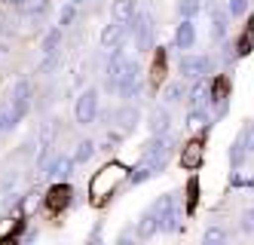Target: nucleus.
Segmentation results:
<instances>
[{
    "mask_svg": "<svg viewBox=\"0 0 254 245\" xmlns=\"http://www.w3.org/2000/svg\"><path fill=\"white\" fill-rule=\"evenodd\" d=\"M239 227H242L245 233H254V209H245V212H242V218H239Z\"/></svg>",
    "mask_w": 254,
    "mask_h": 245,
    "instance_id": "cd10ccee",
    "label": "nucleus"
},
{
    "mask_svg": "<svg viewBox=\"0 0 254 245\" xmlns=\"http://www.w3.org/2000/svg\"><path fill=\"white\" fill-rule=\"evenodd\" d=\"M169 147H172V132H169V135H153L147 144H144V160H153V163H162V165H166Z\"/></svg>",
    "mask_w": 254,
    "mask_h": 245,
    "instance_id": "423d86ee",
    "label": "nucleus"
},
{
    "mask_svg": "<svg viewBox=\"0 0 254 245\" xmlns=\"http://www.w3.org/2000/svg\"><path fill=\"white\" fill-rule=\"evenodd\" d=\"M126 28H129V34H135V43L141 52L150 49V43H153V18L150 15H132V22Z\"/></svg>",
    "mask_w": 254,
    "mask_h": 245,
    "instance_id": "f03ea898",
    "label": "nucleus"
},
{
    "mask_svg": "<svg viewBox=\"0 0 254 245\" xmlns=\"http://www.w3.org/2000/svg\"><path fill=\"white\" fill-rule=\"evenodd\" d=\"M92 154H95V144H92V141H80V144H77V150H74V163H86V160H92Z\"/></svg>",
    "mask_w": 254,
    "mask_h": 245,
    "instance_id": "393cba45",
    "label": "nucleus"
},
{
    "mask_svg": "<svg viewBox=\"0 0 254 245\" xmlns=\"http://www.w3.org/2000/svg\"><path fill=\"white\" fill-rule=\"evenodd\" d=\"M208 110L205 107H190V114H187V129L190 132H202V129H208Z\"/></svg>",
    "mask_w": 254,
    "mask_h": 245,
    "instance_id": "2eb2a0df",
    "label": "nucleus"
},
{
    "mask_svg": "<svg viewBox=\"0 0 254 245\" xmlns=\"http://www.w3.org/2000/svg\"><path fill=\"white\" fill-rule=\"evenodd\" d=\"M12 110H15V114H19V120L28 114V107H31V83L28 80H19V83H15L12 86Z\"/></svg>",
    "mask_w": 254,
    "mask_h": 245,
    "instance_id": "0eeeda50",
    "label": "nucleus"
},
{
    "mask_svg": "<svg viewBox=\"0 0 254 245\" xmlns=\"http://www.w3.org/2000/svg\"><path fill=\"white\" fill-rule=\"evenodd\" d=\"M15 224H19V221H6V224H0V236H9Z\"/></svg>",
    "mask_w": 254,
    "mask_h": 245,
    "instance_id": "2f4dec72",
    "label": "nucleus"
},
{
    "mask_svg": "<svg viewBox=\"0 0 254 245\" xmlns=\"http://www.w3.org/2000/svg\"><path fill=\"white\" fill-rule=\"evenodd\" d=\"M181 98H184V86H181V83H169L166 89H162V101L175 104V101H181Z\"/></svg>",
    "mask_w": 254,
    "mask_h": 245,
    "instance_id": "b1692460",
    "label": "nucleus"
},
{
    "mask_svg": "<svg viewBox=\"0 0 254 245\" xmlns=\"http://www.w3.org/2000/svg\"><path fill=\"white\" fill-rule=\"evenodd\" d=\"M150 132L153 135H169V110L166 107H156L153 114H150Z\"/></svg>",
    "mask_w": 254,
    "mask_h": 245,
    "instance_id": "dca6fc26",
    "label": "nucleus"
},
{
    "mask_svg": "<svg viewBox=\"0 0 254 245\" xmlns=\"http://www.w3.org/2000/svg\"><path fill=\"white\" fill-rule=\"evenodd\" d=\"M138 80H141V68H138V62H123V68H120V74H117V83H114V92L126 98V92H129Z\"/></svg>",
    "mask_w": 254,
    "mask_h": 245,
    "instance_id": "39448f33",
    "label": "nucleus"
},
{
    "mask_svg": "<svg viewBox=\"0 0 254 245\" xmlns=\"http://www.w3.org/2000/svg\"><path fill=\"white\" fill-rule=\"evenodd\" d=\"M199 12V0H184V3H181V15L184 18H193Z\"/></svg>",
    "mask_w": 254,
    "mask_h": 245,
    "instance_id": "c85d7f7f",
    "label": "nucleus"
},
{
    "mask_svg": "<svg viewBox=\"0 0 254 245\" xmlns=\"http://www.w3.org/2000/svg\"><path fill=\"white\" fill-rule=\"evenodd\" d=\"M3 3H12V0H3Z\"/></svg>",
    "mask_w": 254,
    "mask_h": 245,
    "instance_id": "72a5a7b5",
    "label": "nucleus"
},
{
    "mask_svg": "<svg viewBox=\"0 0 254 245\" xmlns=\"http://www.w3.org/2000/svg\"><path fill=\"white\" fill-rule=\"evenodd\" d=\"M224 34H227V15L221 12V6H211V37L221 40Z\"/></svg>",
    "mask_w": 254,
    "mask_h": 245,
    "instance_id": "412c9836",
    "label": "nucleus"
},
{
    "mask_svg": "<svg viewBox=\"0 0 254 245\" xmlns=\"http://www.w3.org/2000/svg\"><path fill=\"white\" fill-rule=\"evenodd\" d=\"M208 98H211V86L205 83V77L196 80V86H193V92H190V104H193V107H205Z\"/></svg>",
    "mask_w": 254,
    "mask_h": 245,
    "instance_id": "f3484780",
    "label": "nucleus"
},
{
    "mask_svg": "<svg viewBox=\"0 0 254 245\" xmlns=\"http://www.w3.org/2000/svg\"><path fill=\"white\" fill-rule=\"evenodd\" d=\"M156 230H159V218H156L153 212H147V215H144V218L138 221V227H135V233H138L141 239H150Z\"/></svg>",
    "mask_w": 254,
    "mask_h": 245,
    "instance_id": "a211bd4d",
    "label": "nucleus"
},
{
    "mask_svg": "<svg viewBox=\"0 0 254 245\" xmlns=\"http://www.w3.org/2000/svg\"><path fill=\"white\" fill-rule=\"evenodd\" d=\"M126 175H129V168H126L123 163H107L101 172L89 181V196H92L95 202H107L120 190V184L126 181Z\"/></svg>",
    "mask_w": 254,
    "mask_h": 245,
    "instance_id": "f257e3e1",
    "label": "nucleus"
},
{
    "mask_svg": "<svg viewBox=\"0 0 254 245\" xmlns=\"http://www.w3.org/2000/svg\"><path fill=\"white\" fill-rule=\"evenodd\" d=\"M248 0H230V15H245Z\"/></svg>",
    "mask_w": 254,
    "mask_h": 245,
    "instance_id": "c756f323",
    "label": "nucleus"
},
{
    "mask_svg": "<svg viewBox=\"0 0 254 245\" xmlns=\"http://www.w3.org/2000/svg\"><path fill=\"white\" fill-rule=\"evenodd\" d=\"M162 163H153V160H144L138 168H132V175H126V181L129 184H141V181H147V178H153V175H159L162 172Z\"/></svg>",
    "mask_w": 254,
    "mask_h": 245,
    "instance_id": "9b49d317",
    "label": "nucleus"
},
{
    "mask_svg": "<svg viewBox=\"0 0 254 245\" xmlns=\"http://www.w3.org/2000/svg\"><path fill=\"white\" fill-rule=\"evenodd\" d=\"M126 34H129V28L114 22V25H107L101 31V46L104 49H123V40H126Z\"/></svg>",
    "mask_w": 254,
    "mask_h": 245,
    "instance_id": "1a4fd4ad",
    "label": "nucleus"
},
{
    "mask_svg": "<svg viewBox=\"0 0 254 245\" xmlns=\"http://www.w3.org/2000/svg\"><path fill=\"white\" fill-rule=\"evenodd\" d=\"M74 117H77V123H83V126H89V123L98 117V92H95V89H86L83 95L77 98Z\"/></svg>",
    "mask_w": 254,
    "mask_h": 245,
    "instance_id": "7ed1b4c3",
    "label": "nucleus"
},
{
    "mask_svg": "<svg viewBox=\"0 0 254 245\" xmlns=\"http://www.w3.org/2000/svg\"><path fill=\"white\" fill-rule=\"evenodd\" d=\"M74 18H77V6H74V3H67V6L62 9V15H59V25H62V28H67L70 22H74Z\"/></svg>",
    "mask_w": 254,
    "mask_h": 245,
    "instance_id": "bb28decb",
    "label": "nucleus"
},
{
    "mask_svg": "<svg viewBox=\"0 0 254 245\" xmlns=\"http://www.w3.org/2000/svg\"><path fill=\"white\" fill-rule=\"evenodd\" d=\"M199 160H202V144H199V141L187 144V150H184V157H181V163H184L187 168H193V165H199Z\"/></svg>",
    "mask_w": 254,
    "mask_h": 245,
    "instance_id": "4be33fe9",
    "label": "nucleus"
},
{
    "mask_svg": "<svg viewBox=\"0 0 254 245\" xmlns=\"http://www.w3.org/2000/svg\"><path fill=\"white\" fill-rule=\"evenodd\" d=\"M15 123H22V120L12 110V104H0V135H3V132H12Z\"/></svg>",
    "mask_w": 254,
    "mask_h": 245,
    "instance_id": "6ab92c4d",
    "label": "nucleus"
},
{
    "mask_svg": "<svg viewBox=\"0 0 254 245\" xmlns=\"http://www.w3.org/2000/svg\"><path fill=\"white\" fill-rule=\"evenodd\" d=\"M178 71L184 74L187 80H202L205 74L211 71V59H208V55H184L181 65H178Z\"/></svg>",
    "mask_w": 254,
    "mask_h": 245,
    "instance_id": "20e7f679",
    "label": "nucleus"
},
{
    "mask_svg": "<svg viewBox=\"0 0 254 245\" xmlns=\"http://www.w3.org/2000/svg\"><path fill=\"white\" fill-rule=\"evenodd\" d=\"M74 190L70 187H64V184H59V187H52L49 190V196H46V209H52V212H59V209H64L67 202H74Z\"/></svg>",
    "mask_w": 254,
    "mask_h": 245,
    "instance_id": "9d476101",
    "label": "nucleus"
},
{
    "mask_svg": "<svg viewBox=\"0 0 254 245\" xmlns=\"http://www.w3.org/2000/svg\"><path fill=\"white\" fill-rule=\"evenodd\" d=\"M43 172H46L49 178H56V181H64V178H70V172H74V157H62V160H56L52 165H46Z\"/></svg>",
    "mask_w": 254,
    "mask_h": 245,
    "instance_id": "ddd939ff",
    "label": "nucleus"
},
{
    "mask_svg": "<svg viewBox=\"0 0 254 245\" xmlns=\"http://www.w3.org/2000/svg\"><path fill=\"white\" fill-rule=\"evenodd\" d=\"M111 15H114V22L129 25V22H132V15H135V0H114Z\"/></svg>",
    "mask_w": 254,
    "mask_h": 245,
    "instance_id": "4468645a",
    "label": "nucleus"
},
{
    "mask_svg": "<svg viewBox=\"0 0 254 245\" xmlns=\"http://www.w3.org/2000/svg\"><path fill=\"white\" fill-rule=\"evenodd\" d=\"M156 218H159V230H162V233H175V230L181 227V205H178V199H172Z\"/></svg>",
    "mask_w": 254,
    "mask_h": 245,
    "instance_id": "6e6552de",
    "label": "nucleus"
},
{
    "mask_svg": "<svg viewBox=\"0 0 254 245\" xmlns=\"http://www.w3.org/2000/svg\"><path fill=\"white\" fill-rule=\"evenodd\" d=\"M227 239V233L221 230V227H211L208 233H205V242H224Z\"/></svg>",
    "mask_w": 254,
    "mask_h": 245,
    "instance_id": "7c9ffc66",
    "label": "nucleus"
},
{
    "mask_svg": "<svg viewBox=\"0 0 254 245\" xmlns=\"http://www.w3.org/2000/svg\"><path fill=\"white\" fill-rule=\"evenodd\" d=\"M193 43H196L193 18H184V22L178 25V31H175V46H178V49H193Z\"/></svg>",
    "mask_w": 254,
    "mask_h": 245,
    "instance_id": "f8f14e48",
    "label": "nucleus"
},
{
    "mask_svg": "<svg viewBox=\"0 0 254 245\" xmlns=\"http://www.w3.org/2000/svg\"><path fill=\"white\" fill-rule=\"evenodd\" d=\"M70 3H74V6H77V3H86V0H70Z\"/></svg>",
    "mask_w": 254,
    "mask_h": 245,
    "instance_id": "473e14b6",
    "label": "nucleus"
},
{
    "mask_svg": "<svg viewBox=\"0 0 254 245\" xmlns=\"http://www.w3.org/2000/svg\"><path fill=\"white\" fill-rule=\"evenodd\" d=\"M15 6H19V12H40L46 6V0H12Z\"/></svg>",
    "mask_w": 254,
    "mask_h": 245,
    "instance_id": "a878e982",
    "label": "nucleus"
},
{
    "mask_svg": "<svg viewBox=\"0 0 254 245\" xmlns=\"http://www.w3.org/2000/svg\"><path fill=\"white\" fill-rule=\"evenodd\" d=\"M117 123L123 132H132L138 126V107H120V114H117Z\"/></svg>",
    "mask_w": 254,
    "mask_h": 245,
    "instance_id": "aec40b11",
    "label": "nucleus"
},
{
    "mask_svg": "<svg viewBox=\"0 0 254 245\" xmlns=\"http://www.w3.org/2000/svg\"><path fill=\"white\" fill-rule=\"evenodd\" d=\"M59 43H62V31L56 28V31H49V34L43 37V52H46V55H56V52H59Z\"/></svg>",
    "mask_w": 254,
    "mask_h": 245,
    "instance_id": "5701e85b",
    "label": "nucleus"
}]
</instances>
